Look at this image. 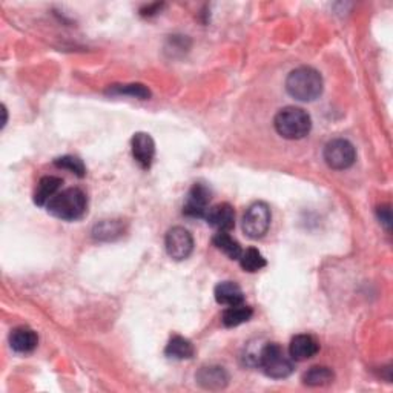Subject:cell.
I'll list each match as a JSON object with an SVG mask.
<instances>
[{
	"instance_id": "6da1fadb",
	"label": "cell",
	"mask_w": 393,
	"mask_h": 393,
	"mask_svg": "<svg viewBox=\"0 0 393 393\" xmlns=\"http://www.w3.org/2000/svg\"><path fill=\"white\" fill-rule=\"evenodd\" d=\"M286 90L300 102H312L323 93V77L313 68H297L286 78Z\"/></svg>"
},
{
	"instance_id": "7a4b0ae2",
	"label": "cell",
	"mask_w": 393,
	"mask_h": 393,
	"mask_svg": "<svg viewBox=\"0 0 393 393\" xmlns=\"http://www.w3.org/2000/svg\"><path fill=\"white\" fill-rule=\"evenodd\" d=\"M88 200L82 189L70 188L58 192L54 199L46 204L48 212L54 215L56 219L65 221H75L82 219L86 212Z\"/></svg>"
},
{
	"instance_id": "3957f363",
	"label": "cell",
	"mask_w": 393,
	"mask_h": 393,
	"mask_svg": "<svg viewBox=\"0 0 393 393\" xmlns=\"http://www.w3.org/2000/svg\"><path fill=\"white\" fill-rule=\"evenodd\" d=\"M273 126L284 139L300 140L310 132L312 120L310 115L301 108L288 106L275 115Z\"/></svg>"
},
{
	"instance_id": "277c9868",
	"label": "cell",
	"mask_w": 393,
	"mask_h": 393,
	"mask_svg": "<svg viewBox=\"0 0 393 393\" xmlns=\"http://www.w3.org/2000/svg\"><path fill=\"white\" fill-rule=\"evenodd\" d=\"M257 365L268 377L273 379L288 378L293 372V362L290 355H288L286 350L277 342H269L260 350L257 357Z\"/></svg>"
},
{
	"instance_id": "5b68a950",
	"label": "cell",
	"mask_w": 393,
	"mask_h": 393,
	"mask_svg": "<svg viewBox=\"0 0 393 393\" xmlns=\"http://www.w3.org/2000/svg\"><path fill=\"white\" fill-rule=\"evenodd\" d=\"M271 209L266 203L257 201L246 211L243 217V231L252 240H258L264 237L271 226Z\"/></svg>"
},
{
	"instance_id": "8992f818",
	"label": "cell",
	"mask_w": 393,
	"mask_h": 393,
	"mask_svg": "<svg viewBox=\"0 0 393 393\" xmlns=\"http://www.w3.org/2000/svg\"><path fill=\"white\" fill-rule=\"evenodd\" d=\"M357 151L349 140L335 139L324 147V160L332 169L344 171L355 163Z\"/></svg>"
},
{
	"instance_id": "52a82bcc",
	"label": "cell",
	"mask_w": 393,
	"mask_h": 393,
	"mask_svg": "<svg viewBox=\"0 0 393 393\" xmlns=\"http://www.w3.org/2000/svg\"><path fill=\"white\" fill-rule=\"evenodd\" d=\"M164 248L169 257L175 261H183L189 258L194 251V239L188 229L182 226H175L169 229L164 239Z\"/></svg>"
},
{
	"instance_id": "ba28073f",
	"label": "cell",
	"mask_w": 393,
	"mask_h": 393,
	"mask_svg": "<svg viewBox=\"0 0 393 393\" xmlns=\"http://www.w3.org/2000/svg\"><path fill=\"white\" fill-rule=\"evenodd\" d=\"M211 191L203 183H195L183 206V214L191 219H204L209 211Z\"/></svg>"
},
{
	"instance_id": "9c48e42d",
	"label": "cell",
	"mask_w": 393,
	"mask_h": 393,
	"mask_svg": "<svg viewBox=\"0 0 393 393\" xmlns=\"http://www.w3.org/2000/svg\"><path fill=\"white\" fill-rule=\"evenodd\" d=\"M132 155L134 160L139 163L143 169L151 168L155 155V143L150 134L137 132L132 137Z\"/></svg>"
},
{
	"instance_id": "30bf717a",
	"label": "cell",
	"mask_w": 393,
	"mask_h": 393,
	"mask_svg": "<svg viewBox=\"0 0 393 393\" xmlns=\"http://www.w3.org/2000/svg\"><path fill=\"white\" fill-rule=\"evenodd\" d=\"M204 219L219 232H229L235 226V211L229 203H220L211 208Z\"/></svg>"
},
{
	"instance_id": "8fae6325",
	"label": "cell",
	"mask_w": 393,
	"mask_h": 393,
	"mask_svg": "<svg viewBox=\"0 0 393 393\" xmlns=\"http://www.w3.org/2000/svg\"><path fill=\"white\" fill-rule=\"evenodd\" d=\"M197 382L208 390H220L228 386L229 375L221 366H204L197 373Z\"/></svg>"
},
{
	"instance_id": "7c38bea8",
	"label": "cell",
	"mask_w": 393,
	"mask_h": 393,
	"mask_svg": "<svg viewBox=\"0 0 393 393\" xmlns=\"http://www.w3.org/2000/svg\"><path fill=\"white\" fill-rule=\"evenodd\" d=\"M320 350V344L318 341L313 338L312 335H297L293 337L290 341V347H289V355L295 361H306L309 358H313Z\"/></svg>"
},
{
	"instance_id": "4fadbf2b",
	"label": "cell",
	"mask_w": 393,
	"mask_h": 393,
	"mask_svg": "<svg viewBox=\"0 0 393 393\" xmlns=\"http://www.w3.org/2000/svg\"><path fill=\"white\" fill-rule=\"evenodd\" d=\"M9 344L17 353H31L38 344L37 333L29 328H17L9 335Z\"/></svg>"
},
{
	"instance_id": "5bb4252c",
	"label": "cell",
	"mask_w": 393,
	"mask_h": 393,
	"mask_svg": "<svg viewBox=\"0 0 393 393\" xmlns=\"http://www.w3.org/2000/svg\"><path fill=\"white\" fill-rule=\"evenodd\" d=\"M215 300L219 304L231 308L244 303V293L237 283L223 281L215 288Z\"/></svg>"
},
{
	"instance_id": "9a60e30c",
	"label": "cell",
	"mask_w": 393,
	"mask_h": 393,
	"mask_svg": "<svg viewBox=\"0 0 393 393\" xmlns=\"http://www.w3.org/2000/svg\"><path fill=\"white\" fill-rule=\"evenodd\" d=\"M62 184L63 182L62 179H58V177H43V179L38 182L37 189L34 192V203L37 206L48 204L58 194V189H61Z\"/></svg>"
},
{
	"instance_id": "2e32d148",
	"label": "cell",
	"mask_w": 393,
	"mask_h": 393,
	"mask_svg": "<svg viewBox=\"0 0 393 393\" xmlns=\"http://www.w3.org/2000/svg\"><path fill=\"white\" fill-rule=\"evenodd\" d=\"M253 315L252 308L246 306L244 303L237 304V306H231L223 312V324L226 328H237L243 323H248Z\"/></svg>"
},
{
	"instance_id": "e0dca14e",
	"label": "cell",
	"mask_w": 393,
	"mask_h": 393,
	"mask_svg": "<svg viewBox=\"0 0 393 393\" xmlns=\"http://www.w3.org/2000/svg\"><path fill=\"white\" fill-rule=\"evenodd\" d=\"M194 346L189 340L183 337H172L166 346V357L172 360H189L194 357Z\"/></svg>"
},
{
	"instance_id": "ac0fdd59",
	"label": "cell",
	"mask_w": 393,
	"mask_h": 393,
	"mask_svg": "<svg viewBox=\"0 0 393 393\" xmlns=\"http://www.w3.org/2000/svg\"><path fill=\"white\" fill-rule=\"evenodd\" d=\"M212 243L215 248L228 255L231 260H240L243 249L237 240H234L228 232H217L214 235Z\"/></svg>"
},
{
	"instance_id": "d6986e66",
	"label": "cell",
	"mask_w": 393,
	"mask_h": 393,
	"mask_svg": "<svg viewBox=\"0 0 393 393\" xmlns=\"http://www.w3.org/2000/svg\"><path fill=\"white\" fill-rule=\"evenodd\" d=\"M335 379V375L329 367L324 366H315L309 369L306 373H304L303 381L306 386L310 387H323V386H329Z\"/></svg>"
},
{
	"instance_id": "ffe728a7",
	"label": "cell",
	"mask_w": 393,
	"mask_h": 393,
	"mask_svg": "<svg viewBox=\"0 0 393 393\" xmlns=\"http://www.w3.org/2000/svg\"><path fill=\"white\" fill-rule=\"evenodd\" d=\"M240 264L244 271L258 272L264 266H266V260H264V257L257 249L249 248V249L243 251L241 257H240Z\"/></svg>"
},
{
	"instance_id": "44dd1931",
	"label": "cell",
	"mask_w": 393,
	"mask_h": 393,
	"mask_svg": "<svg viewBox=\"0 0 393 393\" xmlns=\"http://www.w3.org/2000/svg\"><path fill=\"white\" fill-rule=\"evenodd\" d=\"M110 94H119V95H131V97H137L142 98V100H146V98L151 97L150 90L145 85L140 83H132V85H123V86H112L110 91Z\"/></svg>"
},
{
	"instance_id": "7402d4cb",
	"label": "cell",
	"mask_w": 393,
	"mask_h": 393,
	"mask_svg": "<svg viewBox=\"0 0 393 393\" xmlns=\"http://www.w3.org/2000/svg\"><path fill=\"white\" fill-rule=\"evenodd\" d=\"M54 164L57 166V168L68 169L70 172L75 174L77 177H85V174H86V168H85L83 162L80 159H77V157H74V155L61 157V159H57L54 162Z\"/></svg>"
},
{
	"instance_id": "603a6c76",
	"label": "cell",
	"mask_w": 393,
	"mask_h": 393,
	"mask_svg": "<svg viewBox=\"0 0 393 393\" xmlns=\"http://www.w3.org/2000/svg\"><path fill=\"white\" fill-rule=\"evenodd\" d=\"M115 234H120L119 224L115 221H103L100 224H97L94 235L97 239H112Z\"/></svg>"
},
{
	"instance_id": "cb8c5ba5",
	"label": "cell",
	"mask_w": 393,
	"mask_h": 393,
	"mask_svg": "<svg viewBox=\"0 0 393 393\" xmlns=\"http://www.w3.org/2000/svg\"><path fill=\"white\" fill-rule=\"evenodd\" d=\"M378 215H379V220L386 224V228L389 229L390 228V221H392V217H390V209L389 206H381V208H378Z\"/></svg>"
}]
</instances>
